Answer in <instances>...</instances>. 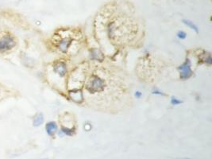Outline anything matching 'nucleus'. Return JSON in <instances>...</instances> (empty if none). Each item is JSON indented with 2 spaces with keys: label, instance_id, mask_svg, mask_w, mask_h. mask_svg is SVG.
Returning a JSON list of instances; mask_svg holds the SVG:
<instances>
[{
  "label": "nucleus",
  "instance_id": "nucleus-1",
  "mask_svg": "<svg viewBox=\"0 0 212 159\" xmlns=\"http://www.w3.org/2000/svg\"><path fill=\"white\" fill-rule=\"evenodd\" d=\"M17 41L15 37L10 34H5L0 37V54L10 52L16 47Z\"/></svg>",
  "mask_w": 212,
  "mask_h": 159
},
{
  "label": "nucleus",
  "instance_id": "nucleus-2",
  "mask_svg": "<svg viewBox=\"0 0 212 159\" xmlns=\"http://www.w3.org/2000/svg\"><path fill=\"white\" fill-rule=\"evenodd\" d=\"M104 80L97 75H93L91 76V79L87 85V89L88 92L92 93L101 92L102 91H104Z\"/></svg>",
  "mask_w": 212,
  "mask_h": 159
},
{
  "label": "nucleus",
  "instance_id": "nucleus-3",
  "mask_svg": "<svg viewBox=\"0 0 212 159\" xmlns=\"http://www.w3.org/2000/svg\"><path fill=\"white\" fill-rule=\"evenodd\" d=\"M178 70L181 72V78L182 80H187L190 78L192 75V71L191 69V61L189 59H186L181 66L178 68Z\"/></svg>",
  "mask_w": 212,
  "mask_h": 159
},
{
  "label": "nucleus",
  "instance_id": "nucleus-4",
  "mask_svg": "<svg viewBox=\"0 0 212 159\" xmlns=\"http://www.w3.org/2000/svg\"><path fill=\"white\" fill-rule=\"evenodd\" d=\"M53 72L60 76H64L67 72V66L62 61H58L53 65Z\"/></svg>",
  "mask_w": 212,
  "mask_h": 159
},
{
  "label": "nucleus",
  "instance_id": "nucleus-5",
  "mask_svg": "<svg viewBox=\"0 0 212 159\" xmlns=\"http://www.w3.org/2000/svg\"><path fill=\"white\" fill-rule=\"evenodd\" d=\"M45 131L49 136H53L57 131V125L53 121L47 122L46 125H45Z\"/></svg>",
  "mask_w": 212,
  "mask_h": 159
},
{
  "label": "nucleus",
  "instance_id": "nucleus-6",
  "mask_svg": "<svg viewBox=\"0 0 212 159\" xmlns=\"http://www.w3.org/2000/svg\"><path fill=\"white\" fill-rule=\"evenodd\" d=\"M71 41L70 39L64 38L60 41L59 43V49L62 53H66L70 46Z\"/></svg>",
  "mask_w": 212,
  "mask_h": 159
},
{
  "label": "nucleus",
  "instance_id": "nucleus-7",
  "mask_svg": "<svg viewBox=\"0 0 212 159\" xmlns=\"http://www.w3.org/2000/svg\"><path fill=\"white\" fill-rule=\"evenodd\" d=\"M43 122H44V115H43L42 113H37L34 118L33 125L34 127H39Z\"/></svg>",
  "mask_w": 212,
  "mask_h": 159
},
{
  "label": "nucleus",
  "instance_id": "nucleus-8",
  "mask_svg": "<svg viewBox=\"0 0 212 159\" xmlns=\"http://www.w3.org/2000/svg\"><path fill=\"white\" fill-rule=\"evenodd\" d=\"M182 22H183V23H184V24H185L187 26H188L189 28H191L192 30H195L196 33H199V29H198L197 26H196V25H195L193 22L188 20V19H183Z\"/></svg>",
  "mask_w": 212,
  "mask_h": 159
},
{
  "label": "nucleus",
  "instance_id": "nucleus-9",
  "mask_svg": "<svg viewBox=\"0 0 212 159\" xmlns=\"http://www.w3.org/2000/svg\"><path fill=\"white\" fill-rule=\"evenodd\" d=\"M91 57L92 59L94 60H99V61H102L103 59V56L102 54L99 52V50L97 49H93L91 51Z\"/></svg>",
  "mask_w": 212,
  "mask_h": 159
},
{
  "label": "nucleus",
  "instance_id": "nucleus-10",
  "mask_svg": "<svg viewBox=\"0 0 212 159\" xmlns=\"http://www.w3.org/2000/svg\"><path fill=\"white\" fill-rule=\"evenodd\" d=\"M61 131L63 132L64 135H69V136H72V135H74V131L75 129H73V128H69L66 127H61Z\"/></svg>",
  "mask_w": 212,
  "mask_h": 159
},
{
  "label": "nucleus",
  "instance_id": "nucleus-11",
  "mask_svg": "<svg viewBox=\"0 0 212 159\" xmlns=\"http://www.w3.org/2000/svg\"><path fill=\"white\" fill-rule=\"evenodd\" d=\"M181 103H183V101L178 100V99H177L176 97H174V96H173V97H172L171 104H173V105H178V104H181Z\"/></svg>",
  "mask_w": 212,
  "mask_h": 159
},
{
  "label": "nucleus",
  "instance_id": "nucleus-12",
  "mask_svg": "<svg viewBox=\"0 0 212 159\" xmlns=\"http://www.w3.org/2000/svg\"><path fill=\"white\" fill-rule=\"evenodd\" d=\"M177 37L180 39H185L187 37V34L184 31H179L178 33H177Z\"/></svg>",
  "mask_w": 212,
  "mask_h": 159
},
{
  "label": "nucleus",
  "instance_id": "nucleus-13",
  "mask_svg": "<svg viewBox=\"0 0 212 159\" xmlns=\"http://www.w3.org/2000/svg\"><path fill=\"white\" fill-rule=\"evenodd\" d=\"M152 92H153V94H156V95H161V96H164V94L162 92H160V90H158V89L156 88H155L153 89V91H152Z\"/></svg>",
  "mask_w": 212,
  "mask_h": 159
},
{
  "label": "nucleus",
  "instance_id": "nucleus-14",
  "mask_svg": "<svg viewBox=\"0 0 212 159\" xmlns=\"http://www.w3.org/2000/svg\"><path fill=\"white\" fill-rule=\"evenodd\" d=\"M135 96L137 97L138 99H139V98H141V92H136V93H135Z\"/></svg>",
  "mask_w": 212,
  "mask_h": 159
},
{
  "label": "nucleus",
  "instance_id": "nucleus-15",
  "mask_svg": "<svg viewBox=\"0 0 212 159\" xmlns=\"http://www.w3.org/2000/svg\"><path fill=\"white\" fill-rule=\"evenodd\" d=\"M0 95H1V90H0Z\"/></svg>",
  "mask_w": 212,
  "mask_h": 159
},
{
  "label": "nucleus",
  "instance_id": "nucleus-16",
  "mask_svg": "<svg viewBox=\"0 0 212 159\" xmlns=\"http://www.w3.org/2000/svg\"><path fill=\"white\" fill-rule=\"evenodd\" d=\"M184 159H191V158H184Z\"/></svg>",
  "mask_w": 212,
  "mask_h": 159
}]
</instances>
